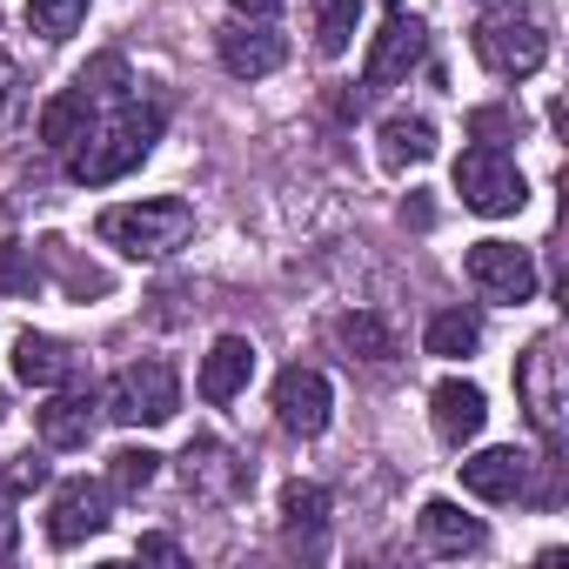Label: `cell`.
Listing matches in <instances>:
<instances>
[{
	"mask_svg": "<svg viewBox=\"0 0 569 569\" xmlns=\"http://www.w3.org/2000/svg\"><path fill=\"white\" fill-rule=\"evenodd\" d=\"M154 141H161V108H154V101H121V108H108V114L68 148V181L108 188V181H121L128 168H141V161L154 154Z\"/></svg>",
	"mask_w": 569,
	"mask_h": 569,
	"instance_id": "obj_1",
	"label": "cell"
},
{
	"mask_svg": "<svg viewBox=\"0 0 569 569\" xmlns=\"http://www.w3.org/2000/svg\"><path fill=\"white\" fill-rule=\"evenodd\" d=\"M194 234V208L181 194H154V201H121L101 214V241L121 248L128 261H168L174 248H188Z\"/></svg>",
	"mask_w": 569,
	"mask_h": 569,
	"instance_id": "obj_2",
	"label": "cell"
},
{
	"mask_svg": "<svg viewBox=\"0 0 569 569\" xmlns=\"http://www.w3.org/2000/svg\"><path fill=\"white\" fill-rule=\"evenodd\" d=\"M101 409H108L114 422H128V429H161V422H174V409H181V376H174V362H161V356L128 362V369L108 382Z\"/></svg>",
	"mask_w": 569,
	"mask_h": 569,
	"instance_id": "obj_3",
	"label": "cell"
},
{
	"mask_svg": "<svg viewBox=\"0 0 569 569\" xmlns=\"http://www.w3.org/2000/svg\"><path fill=\"white\" fill-rule=\"evenodd\" d=\"M476 61L502 81H529L549 61V34L529 8H496V14L476 21Z\"/></svg>",
	"mask_w": 569,
	"mask_h": 569,
	"instance_id": "obj_4",
	"label": "cell"
},
{
	"mask_svg": "<svg viewBox=\"0 0 569 569\" xmlns=\"http://www.w3.org/2000/svg\"><path fill=\"white\" fill-rule=\"evenodd\" d=\"M456 194H462V208H476V214H489V221H496V214H516V208L529 201L516 154H502L496 141L462 148V161H456Z\"/></svg>",
	"mask_w": 569,
	"mask_h": 569,
	"instance_id": "obj_5",
	"label": "cell"
},
{
	"mask_svg": "<svg viewBox=\"0 0 569 569\" xmlns=\"http://www.w3.org/2000/svg\"><path fill=\"white\" fill-rule=\"evenodd\" d=\"M462 274H469V289L482 302H502V309H522L536 296V261L516 241H476L462 254Z\"/></svg>",
	"mask_w": 569,
	"mask_h": 569,
	"instance_id": "obj_6",
	"label": "cell"
},
{
	"mask_svg": "<svg viewBox=\"0 0 569 569\" xmlns=\"http://www.w3.org/2000/svg\"><path fill=\"white\" fill-rule=\"evenodd\" d=\"M422 54H429V28H422L416 14L389 8L382 34H376L369 54H362V94H389L396 81H409V68H416Z\"/></svg>",
	"mask_w": 569,
	"mask_h": 569,
	"instance_id": "obj_7",
	"label": "cell"
},
{
	"mask_svg": "<svg viewBox=\"0 0 569 569\" xmlns=\"http://www.w3.org/2000/svg\"><path fill=\"white\" fill-rule=\"evenodd\" d=\"M108 522H114V489H108V482L74 476V482H61L54 502H48V542H54V549H74V542L101 536Z\"/></svg>",
	"mask_w": 569,
	"mask_h": 569,
	"instance_id": "obj_8",
	"label": "cell"
},
{
	"mask_svg": "<svg viewBox=\"0 0 569 569\" xmlns=\"http://www.w3.org/2000/svg\"><path fill=\"white\" fill-rule=\"evenodd\" d=\"M562 362H556V342L542 336V342H529L522 349V362H516V389H522V409H529V422L542 429V442L556 449L562 442Z\"/></svg>",
	"mask_w": 569,
	"mask_h": 569,
	"instance_id": "obj_9",
	"label": "cell"
},
{
	"mask_svg": "<svg viewBox=\"0 0 569 569\" xmlns=\"http://www.w3.org/2000/svg\"><path fill=\"white\" fill-rule=\"evenodd\" d=\"M329 409H336V389H329V376L322 369H281L274 376V422L289 429V436H322L329 429Z\"/></svg>",
	"mask_w": 569,
	"mask_h": 569,
	"instance_id": "obj_10",
	"label": "cell"
},
{
	"mask_svg": "<svg viewBox=\"0 0 569 569\" xmlns=\"http://www.w3.org/2000/svg\"><path fill=\"white\" fill-rule=\"evenodd\" d=\"M281 61H289V41L274 34V21H228L221 28V68L234 81H261L274 74Z\"/></svg>",
	"mask_w": 569,
	"mask_h": 569,
	"instance_id": "obj_11",
	"label": "cell"
},
{
	"mask_svg": "<svg viewBox=\"0 0 569 569\" xmlns=\"http://www.w3.org/2000/svg\"><path fill=\"white\" fill-rule=\"evenodd\" d=\"M94 422H101V396L81 389V382H61L48 396V409H41V442L48 449H88Z\"/></svg>",
	"mask_w": 569,
	"mask_h": 569,
	"instance_id": "obj_12",
	"label": "cell"
},
{
	"mask_svg": "<svg viewBox=\"0 0 569 569\" xmlns=\"http://www.w3.org/2000/svg\"><path fill=\"white\" fill-rule=\"evenodd\" d=\"M429 422H436V436H442L449 449H462V442H476V436H482L489 402H482V389H476V382L449 376V382H436V396H429Z\"/></svg>",
	"mask_w": 569,
	"mask_h": 569,
	"instance_id": "obj_13",
	"label": "cell"
},
{
	"mask_svg": "<svg viewBox=\"0 0 569 569\" xmlns=\"http://www.w3.org/2000/svg\"><path fill=\"white\" fill-rule=\"evenodd\" d=\"M248 376H254V342L248 336H221L208 356H201V402H214V409H228L241 389H248Z\"/></svg>",
	"mask_w": 569,
	"mask_h": 569,
	"instance_id": "obj_14",
	"label": "cell"
},
{
	"mask_svg": "<svg viewBox=\"0 0 569 569\" xmlns=\"http://www.w3.org/2000/svg\"><path fill=\"white\" fill-rule=\"evenodd\" d=\"M462 489L476 502H516L529 489V456L522 449H482L462 462Z\"/></svg>",
	"mask_w": 569,
	"mask_h": 569,
	"instance_id": "obj_15",
	"label": "cell"
},
{
	"mask_svg": "<svg viewBox=\"0 0 569 569\" xmlns=\"http://www.w3.org/2000/svg\"><path fill=\"white\" fill-rule=\"evenodd\" d=\"M14 382H28V389H61V382H81V356L68 349V342H54V336H21L14 342Z\"/></svg>",
	"mask_w": 569,
	"mask_h": 569,
	"instance_id": "obj_16",
	"label": "cell"
},
{
	"mask_svg": "<svg viewBox=\"0 0 569 569\" xmlns=\"http://www.w3.org/2000/svg\"><path fill=\"white\" fill-rule=\"evenodd\" d=\"M416 522H422V542H429L436 556H482V542H489V529H482L476 516H462L456 502H442V496L422 502Z\"/></svg>",
	"mask_w": 569,
	"mask_h": 569,
	"instance_id": "obj_17",
	"label": "cell"
},
{
	"mask_svg": "<svg viewBox=\"0 0 569 569\" xmlns=\"http://www.w3.org/2000/svg\"><path fill=\"white\" fill-rule=\"evenodd\" d=\"M101 114H108V108H101V101H94V94H88V88L74 81V88H61V94H54V101L41 108V141L68 154V148H74V141H81V134H88V128H94Z\"/></svg>",
	"mask_w": 569,
	"mask_h": 569,
	"instance_id": "obj_18",
	"label": "cell"
},
{
	"mask_svg": "<svg viewBox=\"0 0 569 569\" xmlns=\"http://www.w3.org/2000/svg\"><path fill=\"white\" fill-rule=\"evenodd\" d=\"M181 469H188V489H194V496H234V489L248 482V469H241L214 436H194L188 456H181Z\"/></svg>",
	"mask_w": 569,
	"mask_h": 569,
	"instance_id": "obj_19",
	"label": "cell"
},
{
	"mask_svg": "<svg viewBox=\"0 0 569 569\" xmlns=\"http://www.w3.org/2000/svg\"><path fill=\"white\" fill-rule=\"evenodd\" d=\"M322 522H329V489L316 482H289L281 489V529H289V542H322Z\"/></svg>",
	"mask_w": 569,
	"mask_h": 569,
	"instance_id": "obj_20",
	"label": "cell"
},
{
	"mask_svg": "<svg viewBox=\"0 0 569 569\" xmlns=\"http://www.w3.org/2000/svg\"><path fill=\"white\" fill-rule=\"evenodd\" d=\"M336 342H342L349 356H362V362H396V356H402V342H396V329H389L382 316H369V309H356V316H342V322H336Z\"/></svg>",
	"mask_w": 569,
	"mask_h": 569,
	"instance_id": "obj_21",
	"label": "cell"
},
{
	"mask_svg": "<svg viewBox=\"0 0 569 569\" xmlns=\"http://www.w3.org/2000/svg\"><path fill=\"white\" fill-rule=\"evenodd\" d=\"M436 154V128L422 121V114H389L382 121V161L389 168H416V161H429Z\"/></svg>",
	"mask_w": 569,
	"mask_h": 569,
	"instance_id": "obj_22",
	"label": "cell"
},
{
	"mask_svg": "<svg viewBox=\"0 0 569 569\" xmlns=\"http://www.w3.org/2000/svg\"><path fill=\"white\" fill-rule=\"evenodd\" d=\"M429 356H476V342H482V322H476V309H442V316H429Z\"/></svg>",
	"mask_w": 569,
	"mask_h": 569,
	"instance_id": "obj_23",
	"label": "cell"
},
{
	"mask_svg": "<svg viewBox=\"0 0 569 569\" xmlns=\"http://www.w3.org/2000/svg\"><path fill=\"white\" fill-rule=\"evenodd\" d=\"M316 8V48L322 54H349L356 21H362V0H309Z\"/></svg>",
	"mask_w": 569,
	"mask_h": 569,
	"instance_id": "obj_24",
	"label": "cell"
},
{
	"mask_svg": "<svg viewBox=\"0 0 569 569\" xmlns=\"http://www.w3.org/2000/svg\"><path fill=\"white\" fill-rule=\"evenodd\" d=\"M154 476H161V456H154V449H114V456H108V476H101V482H108L114 496H141V489H148Z\"/></svg>",
	"mask_w": 569,
	"mask_h": 569,
	"instance_id": "obj_25",
	"label": "cell"
},
{
	"mask_svg": "<svg viewBox=\"0 0 569 569\" xmlns=\"http://www.w3.org/2000/svg\"><path fill=\"white\" fill-rule=\"evenodd\" d=\"M81 21H88V0H28V28L41 41H68L81 34Z\"/></svg>",
	"mask_w": 569,
	"mask_h": 569,
	"instance_id": "obj_26",
	"label": "cell"
},
{
	"mask_svg": "<svg viewBox=\"0 0 569 569\" xmlns=\"http://www.w3.org/2000/svg\"><path fill=\"white\" fill-rule=\"evenodd\" d=\"M0 289H8V296H34V289H41V274L21 261L14 241H0Z\"/></svg>",
	"mask_w": 569,
	"mask_h": 569,
	"instance_id": "obj_27",
	"label": "cell"
},
{
	"mask_svg": "<svg viewBox=\"0 0 569 569\" xmlns=\"http://www.w3.org/2000/svg\"><path fill=\"white\" fill-rule=\"evenodd\" d=\"M21 114V68L8 61V48H0V128H8Z\"/></svg>",
	"mask_w": 569,
	"mask_h": 569,
	"instance_id": "obj_28",
	"label": "cell"
},
{
	"mask_svg": "<svg viewBox=\"0 0 569 569\" xmlns=\"http://www.w3.org/2000/svg\"><path fill=\"white\" fill-rule=\"evenodd\" d=\"M0 482H8L14 496H28V489H41V482H48V462H41V456H21V462H14L8 476H0Z\"/></svg>",
	"mask_w": 569,
	"mask_h": 569,
	"instance_id": "obj_29",
	"label": "cell"
},
{
	"mask_svg": "<svg viewBox=\"0 0 569 569\" xmlns=\"http://www.w3.org/2000/svg\"><path fill=\"white\" fill-rule=\"evenodd\" d=\"M14 542H21V522H14V489L0 482V556H14Z\"/></svg>",
	"mask_w": 569,
	"mask_h": 569,
	"instance_id": "obj_30",
	"label": "cell"
},
{
	"mask_svg": "<svg viewBox=\"0 0 569 569\" xmlns=\"http://www.w3.org/2000/svg\"><path fill=\"white\" fill-rule=\"evenodd\" d=\"M134 556H148V562H181V542H174V536H141Z\"/></svg>",
	"mask_w": 569,
	"mask_h": 569,
	"instance_id": "obj_31",
	"label": "cell"
},
{
	"mask_svg": "<svg viewBox=\"0 0 569 569\" xmlns=\"http://www.w3.org/2000/svg\"><path fill=\"white\" fill-rule=\"evenodd\" d=\"M228 8H234V21H274L281 0H228Z\"/></svg>",
	"mask_w": 569,
	"mask_h": 569,
	"instance_id": "obj_32",
	"label": "cell"
},
{
	"mask_svg": "<svg viewBox=\"0 0 569 569\" xmlns=\"http://www.w3.org/2000/svg\"><path fill=\"white\" fill-rule=\"evenodd\" d=\"M382 8H402V0H382Z\"/></svg>",
	"mask_w": 569,
	"mask_h": 569,
	"instance_id": "obj_33",
	"label": "cell"
}]
</instances>
